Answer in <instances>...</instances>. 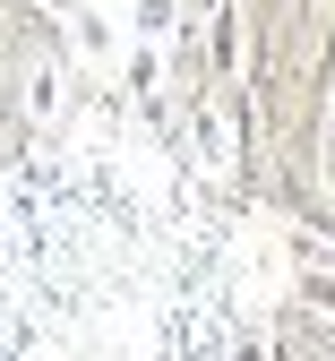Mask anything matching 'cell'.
<instances>
[{
	"label": "cell",
	"instance_id": "6da1fadb",
	"mask_svg": "<svg viewBox=\"0 0 335 361\" xmlns=\"http://www.w3.org/2000/svg\"><path fill=\"white\" fill-rule=\"evenodd\" d=\"M61 52H69V61H86V69H112V61L129 52V26H121V9H69V26H61Z\"/></svg>",
	"mask_w": 335,
	"mask_h": 361
},
{
	"label": "cell",
	"instance_id": "7a4b0ae2",
	"mask_svg": "<svg viewBox=\"0 0 335 361\" xmlns=\"http://www.w3.org/2000/svg\"><path fill=\"white\" fill-rule=\"evenodd\" d=\"M121 26H129V43L181 52V43L198 35V9H189V0H129V9H121Z\"/></svg>",
	"mask_w": 335,
	"mask_h": 361
},
{
	"label": "cell",
	"instance_id": "3957f363",
	"mask_svg": "<svg viewBox=\"0 0 335 361\" xmlns=\"http://www.w3.org/2000/svg\"><path fill=\"white\" fill-rule=\"evenodd\" d=\"M198 43H207V78L224 86L232 69H241V52H250V35H241V9H232V0H207V9H198Z\"/></svg>",
	"mask_w": 335,
	"mask_h": 361
},
{
	"label": "cell",
	"instance_id": "277c9868",
	"mask_svg": "<svg viewBox=\"0 0 335 361\" xmlns=\"http://www.w3.org/2000/svg\"><path fill=\"white\" fill-rule=\"evenodd\" d=\"M112 78H121V95H138V104H155V95H164V78H172V61L155 52V43H129V52L112 61Z\"/></svg>",
	"mask_w": 335,
	"mask_h": 361
},
{
	"label": "cell",
	"instance_id": "5b68a950",
	"mask_svg": "<svg viewBox=\"0 0 335 361\" xmlns=\"http://www.w3.org/2000/svg\"><path fill=\"white\" fill-rule=\"evenodd\" d=\"M61 86H69L61 61H35V69H26V112H35V121H52V112H61Z\"/></svg>",
	"mask_w": 335,
	"mask_h": 361
},
{
	"label": "cell",
	"instance_id": "8992f818",
	"mask_svg": "<svg viewBox=\"0 0 335 361\" xmlns=\"http://www.w3.org/2000/svg\"><path fill=\"white\" fill-rule=\"evenodd\" d=\"M293 293H301V310H318V319H335V267H293Z\"/></svg>",
	"mask_w": 335,
	"mask_h": 361
},
{
	"label": "cell",
	"instance_id": "52a82bcc",
	"mask_svg": "<svg viewBox=\"0 0 335 361\" xmlns=\"http://www.w3.org/2000/svg\"><path fill=\"white\" fill-rule=\"evenodd\" d=\"M310 18H318V0H293V26H310Z\"/></svg>",
	"mask_w": 335,
	"mask_h": 361
},
{
	"label": "cell",
	"instance_id": "ba28073f",
	"mask_svg": "<svg viewBox=\"0 0 335 361\" xmlns=\"http://www.w3.org/2000/svg\"><path fill=\"white\" fill-rule=\"evenodd\" d=\"M327 267H335V241H327Z\"/></svg>",
	"mask_w": 335,
	"mask_h": 361
},
{
	"label": "cell",
	"instance_id": "9c48e42d",
	"mask_svg": "<svg viewBox=\"0 0 335 361\" xmlns=\"http://www.w3.org/2000/svg\"><path fill=\"white\" fill-rule=\"evenodd\" d=\"M189 9H207V0H189Z\"/></svg>",
	"mask_w": 335,
	"mask_h": 361
}]
</instances>
